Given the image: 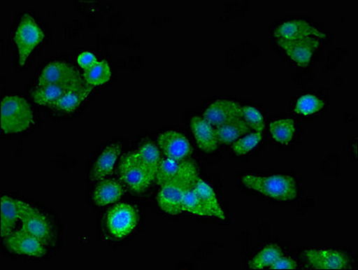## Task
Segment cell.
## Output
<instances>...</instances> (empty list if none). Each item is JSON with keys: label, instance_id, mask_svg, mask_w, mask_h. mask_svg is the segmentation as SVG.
I'll return each instance as SVG.
<instances>
[{"label": "cell", "instance_id": "obj_1", "mask_svg": "<svg viewBox=\"0 0 358 270\" xmlns=\"http://www.w3.org/2000/svg\"><path fill=\"white\" fill-rule=\"evenodd\" d=\"M34 122L33 109L23 97L8 96L1 102V130L5 134L27 131Z\"/></svg>", "mask_w": 358, "mask_h": 270}, {"label": "cell", "instance_id": "obj_2", "mask_svg": "<svg viewBox=\"0 0 358 270\" xmlns=\"http://www.w3.org/2000/svg\"><path fill=\"white\" fill-rule=\"evenodd\" d=\"M241 180L245 186L251 190L282 202L293 200L297 196L296 182L290 176L259 177L246 175Z\"/></svg>", "mask_w": 358, "mask_h": 270}, {"label": "cell", "instance_id": "obj_3", "mask_svg": "<svg viewBox=\"0 0 358 270\" xmlns=\"http://www.w3.org/2000/svg\"><path fill=\"white\" fill-rule=\"evenodd\" d=\"M199 176L197 171L175 178L162 187L157 197L159 208L169 215L184 212L183 199L188 190H192Z\"/></svg>", "mask_w": 358, "mask_h": 270}, {"label": "cell", "instance_id": "obj_4", "mask_svg": "<svg viewBox=\"0 0 358 270\" xmlns=\"http://www.w3.org/2000/svg\"><path fill=\"white\" fill-rule=\"evenodd\" d=\"M45 34L32 15L24 14L15 30L14 42L17 47L18 64L24 67L31 53L45 39Z\"/></svg>", "mask_w": 358, "mask_h": 270}, {"label": "cell", "instance_id": "obj_5", "mask_svg": "<svg viewBox=\"0 0 358 270\" xmlns=\"http://www.w3.org/2000/svg\"><path fill=\"white\" fill-rule=\"evenodd\" d=\"M119 176L122 184L136 193L143 192L156 180L134 156V152L122 157L119 166Z\"/></svg>", "mask_w": 358, "mask_h": 270}, {"label": "cell", "instance_id": "obj_6", "mask_svg": "<svg viewBox=\"0 0 358 270\" xmlns=\"http://www.w3.org/2000/svg\"><path fill=\"white\" fill-rule=\"evenodd\" d=\"M139 219V213L135 206L122 203L109 210L106 224L113 236L122 239L127 237L136 229Z\"/></svg>", "mask_w": 358, "mask_h": 270}, {"label": "cell", "instance_id": "obj_7", "mask_svg": "<svg viewBox=\"0 0 358 270\" xmlns=\"http://www.w3.org/2000/svg\"><path fill=\"white\" fill-rule=\"evenodd\" d=\"M21 231L38 239L45 245L52 243L53 232L51 222L38 209L28 205L21 216Z\"/></svg>", "mask_w": 358, "mask_h": 270}, {"label": "cell", "instance_id": "obj_8", "mask_svg": "<svg viewBox=\"0 0 358 270\" xmlns=\"http://www.w3.org/2000/svg\"><path fill=\"white\" fill-rule=\"evenodd\" d=\"M4 239L6 246L12 253L34 257H42L46 254L45 244L23 231L11 232Z\"/></svg>", "mask_w": 358, "mask_h": 270}, {"label": "cell", "instance_id": "obj_9", "mask_svg": "<svg viewBox=\"0 0 358 270\" xmlns=\"http://www.w3.org/2000/svg\"><path fill=\"white\" fill-rule=\"evenodd\" d=\"M84 80L80 71L67 62H52L46 65L38 80V86L51 84H68Z\"/></svg>", "mask_w": 358, "mask_h": 270}, {"label": "cell", "instance_id": "obj_10", "mask_svg": "<svg viewBox=\"0 0 358 270\" xmlns=\"http://www.w3.org/2000/svg\"><path fill=\"white\" fill-rule=\"evenodd\" d=\"M158 143L163 155L174 161H184L192 153L189 141L176 131L163 132L159 134Z\"/></svg>", "mask_w": 358, "mask_h": 270}, {"label": "cell", "instance_id": "obj_11", "mask_svg": "<svg viewBox=\"0 0 358 270\" xmlns=\"http://www.w3.org/2000/svg\"><path fill=\"white\" fill-rule=\"evenodd\" d=\"M278 43L287 53L289 57L301 67L309 65L313 52L320 46V42L315 37H306L299 40L278 39Z\"/></svg>", "mask_w": 358, "mask_h": 270}, {"label": "cell", "instance_id": "obj_12", "mask_svg": "<svg viewBox=\"0 0 358 270\" xmlns=\"http://www.w3.org/2000/svg\"><path fill=\"white\" fill-rule=\"evenodd\" d=\"M241 108L243 106L231 100H217L203 113V119L213 127H221L241 118Z\"/></svg>", "mask_w": 358, "mask_h": 270}, {"label": "cell", "instance_id": "obj_13", "mask_svg": "<svg viewBox=\"0 0 358 270\" xmlns=\"http://www.w3.org/2000/svg\"><path fill=\"white\" fill-rule=\"evenodd\" d=\"M276 39L299 40L306 37H317L326 38V34L317 29L315 27L308 23L306 20H292L285 22L281 26L276 27L274 31Z\"/></svg>", "mask_w": 358, "mask_h": 270}, {"label": "cell", "instance_id": "obj_14", "mask_svg": "<svg viewBox=\"0 0 358 270\" xmlns=\"http://www.w3.org/2000/svg\"><path fill=\"white\" fill-rule=\"evenodd\" d=\"M29 205L24 201L12 199L10 197H1V225L0 234L2 238L8 236L14 232L17 222L20 221L24 210Z\"/></svg>", "mask_w": 358, "mask_h": 270}, {"label": "cell", "instance_id": "obj_15", "mask_svg": "<svg viewBox=\"0 0 358 270\" xmlns=\"http://www.w3.org/2000/svg\"><path fill=\"white\" fill-rule=\"evenodd\" d=\"M308 262L316 269H345L348 257L341 251L313 249L306 251Z\"/></svg>", "mask_w": 358, "mask_h": 270}, {"label": "cell", "instance_id": "obj_16", "mask_svg": "<svg viewBox=\"0 0 358 270\" xmlns=\"http://www.w3.org/2000/svg\"><path fill=\"white\" fill-rule=\"evenodd\" d=\"M196 171H197L196 166L193 162L186 161V159L174 161L168 158L162 159L156 175L157 183L162 187L175 178Z\"/></svg>", "mask_w": 358, "mask_h": 270}, {"label": "cell", "instance_id": "obj_17", "mask_svg": "<svg viewBox=\"0 0 358 270\" xmlns=\"http://www.w3.org/2000/svg\"><path fill=\"white\" fill-rule=\"evenodd\" d=\"M86 83L84 80L75 81L68 84H51L46 86L37 87L33 91L32 97L34 102L41 106H51L52 103L61 99L66 94L78 89Z\"/></svg>", "mask_w": 358, "mask_h": 270}, {"label": "cell", "instance_id": "obj_18", "mask_svg": "<svg viewBox=\"0 0 358 270\" xmlns=\"http://www.w3.org/2000/svg\"><path fill=\"white\" fill-rule=\"evenodd\" d=\"M122 145L119 143L110 144L103 150L91 169L90 178L93 181L105 180L113 174L116 161L121 155Z\"/></svg>", "mask_w": 358, "mask_h": 270}, {"label": "cell", "instance_id": "obj_19", "mask_svg": "<svg viewBox=\"0 0 358 270\" xmlns=\"http://www.w3.org/2000/svg\"><path fill=\"white\" fill-rule=\"evenodd\" d=\"M193 190L199 197L206 216H215V218L225 220L224 212L220 206L217 197L208 183L199 178Z\"/></svg>", "mask_w": 358, "mask_h": 270}, {"label": "cell", "instance_id": "obj_20", "mask_svg": "<svg viewBox=\"0 0 358 270\" xmlns=\"http://www.w3.org/2000/svg\"><path fill=\"white\" fill-rule=\"evenodd\" d=\"M191 128L196 137L197 145L203 152H212L218 148L215 129L200 116H194L191 120Z\"/></svg>", "mask_w": 358, "mask_h": 270}, {"label": "cell", "instance_id": "obj_21", "mask_svg": "<svg viewBox=\"0 0 358 270\" xmlns=\"http://www.w3.org/2000/svg\"><path fill=\"white\" fill-rule=\"evenodd\" d=\"M124 194V187L115 180H100L94 191V202L97 206H105L117 202Z\"/></svg>", "mask_w": 358, "mask_h": 270}, {"label": "cell", "instance_id": "obj_22", "mask_svg": "<svg viewBox=\"0 0 358 270\" xmlns=\"http://www.w3.org/2000/svg\"><path fill=\"white\" fill-rule=\"evenodd\" d=\"M93 87V86L86 83L78 89L66 94L61 99L52 103L50 106L66 113L73 112L87 99V97L92 92Z\"/></svg>", "mask_w": 358, "mask_h": 270}, {"label": "cell", "instance_id": "obj_23", "mask_svg": "<svg viewBox=\"0 0 358 270\" xmlns=\"http://www.w3.org/2000/svg\"><path fill=\"white\" fill-rule=\"evenodd\" d=\"M250 130L249 125L246 124L243 118L227 122V124L215 129L216 139H217L218 143L221 144L234 143L238 138L249 133Z\"/></svg>", "mask_w": 358, "mask_h": 270}, {"label": "cell", "instance_id": "obj_24", "mask_svg": "<svg viewBox=\"0 0 358 270\" xmlns=\"http://www.w3.org/2000/svg\"><path fill=\"white\" fill-rule=\"evenodd\" d=\"M134 155L138 161L148 169V171L156 178L159 163L162 161L158 148L153 143H146L140 149L134 150Z\"/></svg>", "mask_w": 358, "mask_h": 270}, {"label": "cell", "instance_id": "obj_25", "mask_svg": "<svg viewBox=\"0 0 358 270\" xmlns=\"http://www.w3.org/2000/svg\"><path fill=\"white\" fill-rule=\"evenodd\" d=\"M111 76V68L108 62L103 59L97 62L87 70H85L83 73L84 80L93 87L108 83Z\"/></svg>", "mask_w": 358, "mask_h": 270}, {"label": "cell", "instance_id": "obj_26", "mask_svg": "<svg viewBox=\"0 0 358 270\" xmlns=\"http://www.w3.org/2000/svg\"><path fill=\"white\" fill-rule=\"evenodd\" d=\"M269 130L276 142L287 145L293 140L295 133L294 121L291 118L279 119L269 125Z\"/></svg>", "mask_w": 358, "mask_h": 270}, {"label": "cell", "instance_id": "obj_27", "mask_svg": "<svg viewBox=\"0 0 358 270\" xmlns=\"http://www.w3.org/2000/svg\"><path fill=\"white\" fill-rule=\"evenodd\" d=\"M282 256V251L278 245L270 244L264 248L250 263V269H263L270 268L276 260Z\"/></svg>", "mask_w": 358, "mask_h": 270}, {"label": "cell", "instance_id": "obj_28", "mask_svg": "<svg viewBox=\"0 0 358 270\" xmlns=\"http://www.w3.org/2000/svg\"><path fill=\"white\" fill-rule=\"evenodd\" d=\"M325 106V102L314 95H306L298 99L294 112L298 115L316 114Z\"/></svg>", "mask_w": 358, "mask_h": 270}, {"label": "cell", "instance_id": "obj_29", "mask_svg": "<svg viewBox=\"0 0 358 270\" xmlns=\"http://www.w3.org/2000/svg\"><path fill=\"white\" fill-rule=\"evenodd\" d=\"M241 118L243 119L250 129L257 133H262L265 129V122L262 113L254 106H243L241 108Z\"/></svg>", "mask_w": 358, "mask_h": 270}, {"label": "cell", "instance_id": "obj_30", "mask_svg": "<svg viewBox=\"0 0 358 270\" xmlns=\"http://www.w3.org/2000/svg\"><path fill=\"white\" fill-rule=\"evenodd\" d=\"M262 140V133L250 134L241 139L236 141L232 145V150L238 155H245L249 153L254 148H256L259 145V143Z\"/></svg>", "mask_w": 358, "mask_h": 270}, {"label": "cell", "instance_id": "obj_31", "mask_svg": "<svg viewBox=\"0 0 358 270\" xmlns=\"http://www.w3.org/2000/svg\"><path fill=\"white\" fill-rule=\"evenodd\" d=\"M183 209L184 212H188L194 215L206 216L202 206H201L199 197H197L196 194L194 193L193 188L192 190H188L186 194H185Z\"/></svg>", "mask_w": 358, "mask_h": 270}, {"label": "cell", "instance_id": "obj_32", "mask_svg": "<svg viewBox=\"0 0 358 270\" xmlns=\"http://www.w3.org/2000/svg\"><path fill=\"white\" fill-rule=\"evenodd\" d=\"M77 61L78 65H80L81 68L84 69V71L92 67L94 64L99 62L97 61L96 56L94 55L93 52H84L80 53V55L78 56Z\"/></svg>", "mask_w": 358, "mask_h": 270}, {"label": "cell", "instance_id": "obj_33", "mask_svg": "<svg viewBox=\"0 0 358 270\" xmlns=\"http://www.w3.org/2000/svg\"><path fill=\"white\" fill-rule=\"evenodd\" d=\"M297 264L293 259L287 257H279L276 262L273 264L270 269H296Z\"/></svg>", "mask_w": 358, "mask_h": 270}]
</instances>
